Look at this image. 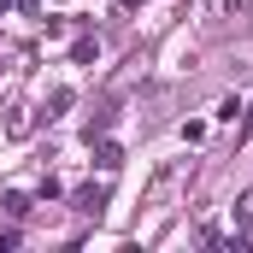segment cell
<instances>
[{
	"mask_svg": "<svg viewBox=\"0 0 253 253\" xmlns=\"http://www.w3.org/2000/svg\"><path fill=\"white\" fill-rule=\"evenodd\" d=\"M236 218H242V224H248V230H253V189L242 194V200H236Z\"/></svg>",
	"mask_w": 253,
	"mask_h": 253,
	"instance_id": "6",
	"label": "cell"
},
{
	"mask_svg": "<svg viewBox=\"0 0 253 253\" xmlns=\"http://www.w3.org/2000/svg\"><path fill=\"white\" fill-rule=\"evenodd\" d=\"M118 6H124V12H135V6H141V0H118Z\"/></svg>",
	"mask_w": 253,
	"mask_h": 253,
	"instance_id": "8",
	"label": "cell"
},
{
	"mask_svg": "<svg viewBox=\"0 0 253 253\" xmlns=\"http://www.w3.org/2000/svg\"><path fill=\"white\" fill-rule=\"evenodd\" d=\"M248 124H253V112H248Z\"/></svg>",
	"mask_w": 253,
	"mask_h": 253,
	"instance_id": "9",
	"label": "cell"
},
{
	"mask_svg": "<svg viewBox=\"0 0 253 253\" xmlns=\"http://www.w3.org/2000/svg\"><path fill=\"white\" fill-rule=\"evenodd\" d=\"M71 59H77V65H94V59H100V42H94V36H77V42H71Z\"/></svg>",
	"mask_w": 253,
	"mask_h": 253,
	"instance_id": "4",
	"label": "cell"
},
{
	"mask_svg": "<svg viewBox=\"0 0 253 253\" xmlns=\"http://www.w3.org/2000/svg\"><path fill=\"white\" fill-rule=\"evenodd\" d=\"M18 248V230H0V253H12Z\"/></svg>",
	"mask_w": 253,
	"mask_h": 253,
	"instance_id": "7",
	"label": "cell"
},
{
	"mask_svg": "<svg viewBox=\"0 0 253 253\" xmlns=\"http://www.w3.org/2000/svg\"><path fill=\"white\" fill-rule=\"evenodd\" d=\"M236 112H242V100H236V94H230V100H218V112H212V118H218V124H230V118H236Z\"/></svg>",
	"mask_w": 253,
	"mask_h": 253,
	"instance_id": "5",
	"label": "cell"
},
{
	"mask_svg": "<svg viewBox=\"0 0 253 253\" xmlns=\"http://www.w3.org/2000/svg\"><path fill=\"white\" fill-rule=\"evenodd\" d=\"M94 165H100V171H118V165H124V147H118V141H100V147H94Z\"/></svg>",
	"mask_w": 253,
	"mask_h": 253,
	"instance_id": "3",
	"label": "cell"
},
{
	"mask_svg": "<svg viewBox=\"0 0 253 253\" xmlns=\"http://www.w3.org/2000/svg\"><path fill=\"white\" fill-rule=\"evenodd\" d=\"M71 206H77V212H88V218H100V206H106V183L77 189V194H71Z\"/></svg>",
	"mask_w": 253,
	"mask_h": 253,
	"instance_id": "1",
	"label": "cell"
},
{
	"mask_svg": "<svg viewBox=\"0 0 253 253\" xmlns=\"http://www.w3.org/2000/svg\"><path fill=\"white\" fill-rule=\"evenodd\" d=\"M0 212H6V218H30V212H36V200H30V194H18V189H6V194H0Z\"/></svg>",
	"mask_w": 253,
	"mask_h": 253,
	"instance_id": "2",
	"label": "cell"
}]
</instances>
